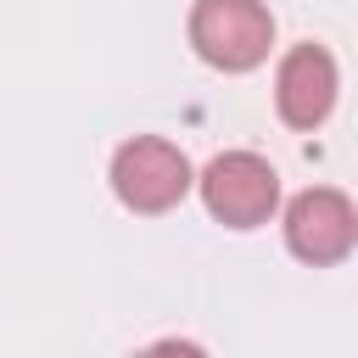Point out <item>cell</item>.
<instances>
[{
  "instance_id": "cell-4",
  "label": "cell",
  "mask_w": 358,
  "mask_h": 358,
  "mask_svg": "<svg viewBox=\"0 0 358 358\" xmlns=\"http://www.w3.org/2000/svg\"><path fill=\"white\" fill-rule=\"evenodd\" d=\"M358 241V213L341 190L330 185H313L302 196H291L285 207V246L302 257V263H341Z\"/></svg>"
},
{
  "instance_id": "cell-5",
  "label": "cell",
  "mask_w": 358,
  "mask_h": 358,
  "mask_svg": "<svg viewBox=\"0 0 358 358\" xmlns=\"http://www.w3.org/2000/svg\"><path fill=\"white\" fill-rule=\"evenodd\" d=\"M336 62L324 45H291L280 56V73H274V106L291 129H319L336 106Z\"/></svg>"
},
{
  "instance_id": "cell-2",
  "label": "cell",
  "mask_w": 358,
  "mask_h": 358,
  "mask_svg": "<svg viewBox=\"0 0 358 358\" xmlns=\"http://www.w3.org/2000/svg\"><path fill=\"white\" fill-rule=\"evenodd\" d=\"M112 190L134 213H168L190 190V162H185V151L173 140L134 134V140H123L112 151Z\"/></svg>"
},
{
  "instance_id": "cell-3",
  "label": "cell",
  "mask_w": 358,
  "mask_h": 358,
  "mask_svg": "<svg viewBox=\"0 0 358 358\" xmlns=\"http://www.w3.org/2000/svg\"><path fill=\"white\" fill-rule=\"evenodd\" d=\"M196 185H201L207 213L218 224H229V229H257L280 207V173L257 151H224V157H213Z\"/></svg>"
},
{
  "instance_id": "cell-1",
  "label": "cell",
  "mask_w": 358,
  "mask_h": 358,
  "mask_svg": "<svg viewBox=\"0 0 358 358\" xmlns=\"http://www.w3.org/2000/svg\"><path fill=\"white\" fill-rule=\"evenodd\" d=\"M190 45L201 62L224 73H246L274 45V17L263 0H196L190 6Z\"/></svg>"
}]
</instances>
